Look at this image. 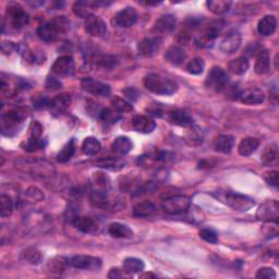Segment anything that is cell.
Listing matches in <instances>:
<instances>
[{"instance_id":"17","label":"cell","mask_w":279,"mask_h":279,"mask_svg":"<svg viewBox=\"0 0 279 279\" xmlns=\"http://www.w3.org/2000/svg\"><path fill=\"white\" fill-rule=\"evenodd\" d=\"M241 45V35L237 31H232L228 35L225 36L223 41L220 42L219 48L224 54L230 55L236 53Z\"/></svg>"},{"instance_id":"18","label":"cell","mask_w":279,"mask_h":279,"mask_svg":"<svg viewBox=\"0 0 279 279\" xmlns=\"http://www.w3.org/2000/svg\"><path fill=\"white\" fill-rule=\"evenodd\" d=\"M71 104V95L68 93H62L57 95L53 99L49 100L48 108L54 115L63 114L69 108Z\"/></svg>"},{"instance_id":"9","label":"cell","mask_w":279,"mask_h":279,"mask_svg":"<svg viewBox=\"0 0 279 279\" xmlns=\"http://www.w3.org/2000/svg\"><path fill=\"white\" fill-rule=\"evenodd\" d=\"M256 218L265 223H278L279 218V204L276 200L263 203L256 211Z\"/></svg>"},{"instance_id":"32","label":"cell","mask_w":279,"mask_h":279,"mask_svg":"<svg viewBox=\"0 0 279 279\" xmlns=\"http://www.w3.org/2000/svg\"><path fill=\"white\" fill-rule=\"evenodd\" d=\"M126 165V161L117 157H105L96 161V166L112 171H119Z\"/></svg>"},{"instance_id":"29","label":"cell","mask_w":279,"mask_h":279,"mask_svg":"<svg viewBox=\"0 0 279 279\" xmlns=\"http://www.w3.org/2000/svg\"><path fill=\"white\" fill-rule=\"evenodd\" d=\"M132 148H133V143L127 136H118L112 144V151L116 155L119 156L126 155L132 150Z\"/></svg>"},{"instance_id":"35","label":"cell","mask_w":279,"mask_h":279,"mask_svg":"<svg viewBox=\"0 0 279 279\" xmlns=\"http://www.w3.org/2000/svg\"><path fill=\"white\" fill-rule=\"evenodd\" d=\"M122 268L123 271L128 275L131 274H136L141 273L145 268V264L142 260L136 259V258H127L124 259L122 263Z\"/></svg>"},{"instance_id":"38","label":"cell","mask_w":279,"mask_h":279,"mask_svg":"<svg viewBox=\"0 0 279 279\" xmlns=\"http://www.w3.org/2000/svg\"><path fill=\"white\" fill-rule=\"evenodd\" d=\"M249 60L248 58L242 56V57H238L236 59L231 60L228 63V70L233 73V75L237 76H242L245 75V73L249 70Z\"/></svg>"},{"instance_id":"51","label":"cell","mask_w":279,"mask_h":279,"mask_svg":"<svg viewBox=\"0 0 279 279\" xmlns=\"http://www.w3.org/2000/svg\"><path fill=\"white\" fill-rule=\"evenodd\" d=\"M46 86L50 90H59L61 87V83L55 78H48L47 82H46Z\"/></svg>"},{"instance_id":"6","label":"cell","mask_w":279,"mask_h":279,"mask_svg":"<svg viewBox=\"0 0 279 279\" xmlns=\"http://www.w3.org/2000/svg\"><path fill=\"white\" fill-rule=\"evenodd\" d=\"M6 17L14 30H20L25 26L28 22V14L23 8L16 3H12L8 6L6 11Z\"/></svg>"},{"instance_id":"26","label":"cell","mask_w":279,"mask_h":279,"mask_svg":"<svg viewBox=\"0 0 279 279\" xmlns=\"http://www.w3.org/2000/svg\"><path fill=\"white\" fill-rule=\"evenodd\" d=\"M20 260L28 265H38L43 260V254L38 248H27L21 252Z\"/></svg>"},{"instance_id":"12","label":"cell","mask_w":279,"mask_h":279,"mask_svg":"<svg viewBox=\"0 0 279 279\" xmlns=\"http://www.w3.org/2000/svg\"><path fill=\"white\" fill-rule=\"evenodd\" d=\"M136 20L137 13L135 9L132 8V7H127V8L122 9L116 14L113 20V24L121 28H128L132 25H134Z\"/></svg>"},{"instance_id":"14","label":"cell","mask_w":279,"mask_h":279,"mask_svg":"<svg viewBox=\"0 0 279 279\" xmlns=\"http://www.w3.org/2000/svg\"><path fill=\"white\" fill-rule=\"evenodd\" d=\"M238 99L247 105H259L265 99V94L258 87H250L245 91H240Z\"/></svg>"},{"instance_id":"53","label":"cell","mask_w":279,"mask_h":279,"mask_svg":"<svg viewBox=\"0 0 279 279\" xmlns=\"http://www.w3.org/2000/svg\"><path fill=\"white\" fill-rule=\"evenodd\" d=\"M123 273L124 271L118 269V268H113L110 269L109 274H108V278H113V279H116V278H122L123 277Z\"/></svg>"},{"instance_id":"30","label":"cell","mask_w":279,"mask_h":279,"mask_svg":"<svg viewBox=\"0 0 279 279\" xmlns=\"http://www.w3.org/2000/svg\"><path fill=\"white\" fill-rule=\"evenodd\" d=\"M157 207L156 205L151 201H143L137 203L133 207V215L138 218L150 217L155 214Z\"/></svg>"},{"instance_id":"36","label":"cell","mask_w":279,"mask_h":279,"mask_svg":"<svg viewBox=\"0 0 279 279\" xmlns=\"http://www.w3.org/2000/svg\"><path fill=\"white\" fill-rule=\"evenodd\" d=\"M269 67H270V58H269V54L267 50H262L261 53L258 55V58H256L255 61V73L256 75H265L269 71Z\"/></svg>"},{"instance_id":"5","label":"cell","mask_w":279,"mask_h":279,"mask_svg":"<svg viewBox=\"0 0 279 279\" xmlns=\"http://www.w3.org/2000/svg\"><path fill=\"white\" fill-rule=\"evenodd\" d=\"M191 206V201L186 195H173L163 201L161 207L170 215L185 214Z\"/></svg>"},{"instance_id":"48","label":"cell","mask_w":279,"mask_h":279,"mask_svg":"<svg viewBox=\"0 0 279 279\" xmlns=\"http://www.w3.org/2000/svg\"><path fill=\"white\" fill-rule=\"evenodd\" d=\"M97 64L102 68L112 69L117 64V59L113 56H101L97 59Z\"/></svg>"},{"instance_id":"52","label":"cell","mask_w":279,"mask_h":279,"mask_svg":"<svg viewBox=\"0 0 279 279\" xmlns=\"http://www.w3.org/2000/svg\"><path fill=\"white\" fill-rule=\"evenodd\" d=\"M16 48V45L11 42H4L3 43V53L6 55H10L13 49Z\"/></svg>"},{"instance_id":"25","label":"cell","mask_w":279,"mask_h":279,"mask_svg":"<svg viewBox=\"0 0 279 279\" xmlns=\"http://www.w3.org/2000/svg\"><path fill=\"white\" fill-rule=\"evenodd\" d=\"M72 224L78 230L82 231L83 233H92L97 229L96 223H95L91 217H86V216L76 217L72 220Z\"/></svg>"},{"instance_id":"2","label":"cell","mask_w":279,"mask_h":279,"mask_svg":"<svg viewBox=\"0 0 279 279\" xmlns=\"http://www.w3.org/2000/svg\"><path fill=\"white\" fill-rule=\"evenodd\" d=\"M144 86L157 95H172L178 91L177 83L158 73H149L144 78Z\"/></svg>"},{"instance_id":"28","label":"cell","mask_w":279,"mask_h":279,"mask_svg":"<svg viewBox=\"0 0 279 279\" xmlns=\"http://www.w3.org/2000/svg\"><path fill=\"white\" fill-rule=\"evenodd\" d=\"M186 51L178 46H171L170 48H168L165 54V59L172 65H180L186 60Z\"/></svg>"},{"instance_id":"15","label":"cell","mask_w":279,"mask_h":279,"mask_svg":"<svg viewBox=\"0 0 279 279\" xmlns=\"http://www.w3.org/2000/svg\"><path fill=\"white\" fill-rule=\"evenodd\" d=\"M161 39L154 38V39H144L138 43L137 50L138 54L143 57H153L155 56L161 46Z\"/></svg>"},{"instance_id":"27","label":"cell","mask_w":279,"mask_h":279,"mask_svg":"<svg viewBox=\"0 0 279 279\" xmlns=\"http://www.w3.org/2000/svg\"><path fill=\"white\" fill-rule=\"evenodd\" d=\"M98 3H92V2H77L73 5V12H75L78 17L87 19L91 16H93V10L95 7H97Z\"/></svg>"},{"instance_id":"21","label":"cell","mask_w":279,"mask_h":279,"mask_svg":"<svg viewBox=\"0 0 279 279\" xmlns=\"http://www.w3.org/2000/svg\"><path fill=\"white\" fill-rule=\"evenodd\" d=\"M183 138L189 146H200L204 141V133L200 127L192 124L188 127Z\"/></svg>"},{"instance_id":"33","label":"cell","mask_w":279,"mask_h":279,"mask_svg":"<svg viewBox=\"0 0 279 279\" xmlns=\"http://www.w3.org/2000/svg\"><path fill=\"white\" fill-rule=\"evenodd\" d=\"M108 232L114 238H131L133 236V231L127 225H123L120 223H113L108 227Z\"/></svg>"},{"instance_id":"10","label":"cell","mask_w":279,"mask_h":279,"mask_svg":"<svg viewBox=\"0 0 279 279\" xmlns=\"http://www.w3.org/2000/svg\"><path fill=\"white\" fill-rule=\"evenodd\" d=\"M70 265L77 269L98 270L101 267V261L90 255H76L70 260Z\"/></svg>"},{"instance_id":"19","label":"cell","mask_w":279,"mask_h":279,"mask_svg":"<svg viewBox=\"0 0 279 279\" xmlns=\"http://www.w3.org/2000/svg\"><path fill=\"white\" fill-rule=\"evenodd\" d=\"M132 126H133L135 131L140 132V133L149 134L155 130L156 122L154 121L151 117L137 115L134 117L133 120H132Z\"/></svg>"},{"instance_id":"37","label":"cell","mask_w":279,"mask_h":279,"mask_svg":"<svg viewBox=\"0 0 279 279\" xmlns=\"http://www.w3.org/2000/svg\"><path fill=\"white\" fill-rule=\"evenodd\" d=\"M231 5L232 4L229 0H210L206 3L208 10L217 16H222V14L228 12L231 8Z\"/></svg>"},{"instance_id":"47","label":"cell","mask_w":279,"mask_h":279,"mask_svg":"<svg viewBox=\"0 0 279 279\" xmlns=\"http://www.w3.org/2000/svg\"><path fill=\"white\" fill-rule=\"evenodd\" d=\"M200 237L204 240L208 242V243H217L218 241V236L217 233L212 230V229H207V228H204V229H201L200 230Z\"/></svg>"},{"instance_id":"50","label":"cell","mask_w":279,"mask_h":279,"mask_svg":"<svg viewBox=\"0 0 279 279\" xmlns=\"http://www.w3.org/2000/svg\"><path fill=\"white\" fill-rule=\"evenodd\" d=\"M265 180L268 183L269 186L273 187H278V182H279V177H278V171L273 170L265 173Z\"/></svg>"},{"instance_id":"46","label":"cell","mask_w":279,"mask_h":279,"mask_svg":"<svg viewBox=\"0 0 279 279\" xmlns=\"http://www.w3.org/2000/svg\"><path fill=\"white\" fill-rule=\"evenodd\" d=\"M204 68H205V63L202 58H194V59L191 60L187 65L188 72L194 76H199L201 73H203Z\"/></svg>"},{"instance_id":"43","label":"cell","mask_w":279,"mask_h":279,"mask_svg":"<svg viewBox=\"0 0 279 279\" xmlns=\"http://www.w3.org/2000/svg\"><path fill=\"white\" fill-rule=\"evenodd\" d=\"M122 118V116L120 113L117 112L114 108H105L102 109L100 112V119L106 122V123H110L114 124L117 123L120 119Z\"/></svg>"},{"instance_id":"3","label":"cell","mask_w":279,"mask_h":279,"mask_svg":"<svg viewBox=\"0 0 279 279\" xmlns=\"http://www.w3.org/2000/svg\"><path fill=\"white\" fill-rule=\"evenodd\" d=\"M216 196L218 200L225 203L227 206L239 212H248L255 205V202L251 197L236 192H228V191H226V192H219Z\"/></svg>"},{"instance_id":"8","label":"cell","mask_w":279,"mask_h":279,"mask_svg":"<svg viewBox=\"0 0 279 279\" xmlns=\"http://www.w3.org/2000/svg\"><path fill=\"white\" fill-rule=\"evenodd\" d=\"M223 26H224L223 22H220V21L213 22L212 24H210L207 26L206 30H205L201 35H199L195 39L196 46L202 47V48L212 47L213 43H214V41L216 40L220 31H222Z\"/></svg>"},{"instance_id":"23","label":"cell","mask_w":279,"mask_h":279,"mask_svg":"<svg viewBox=\"0 0 279 279\" xmlns=\"http://www.w3.org/2000/svg\"><path fill=\"white\" fill-rule=\"evenodd\" d=\"M277 27V20L274 16L263 17L258 24V31L263 36H271Z\"/></svg>"},{"instance_id":"40","label":"cell","mask_w":279,"mask_h":279,"mask_svg":"<svg viewBox=\"0 0 279 279\" xmlns=\"http://www.w3.org/2000/svg\"><path fill=\"white\" fill-rule=\"evenodd\" d=\"M101 149L100 142L96 137L89 136L86 137L82 143V151L87 156H94L99 153Z\"/></svg>"},{"instance_id":"45","label":"cell","mask_w":279,"mask_h":279,"mask_svg":"<svg viewBox=\"0 0 279 279\" xmlns=\"http://www.w3.org/2000/svg\"><path fill=\"white\" fill-rule=\"evenodd\" d=\"M112 105H113V108L120 114L130 113L133 110V106H132L131 102H129L128 100H126L122 97H119V96H115L112 99Z\"/></svg>"},{"instance_id":"31","label":"cell","mask_w":279,"mask_h":279,"mask_svg":"<svg viewBox=\"0 0 279 279\" xmlns=\"http://www.w3.org/2000/svg\"><path fill=\"white\" fill-rule=\"evenodd\" d=\"M233 144H234V138L232 135L223 134L215 138L214 149L219 153L229 154L233 149Z\"/></svg>"},{"instance_id":"49","label":"cell","mask_w":279,"mask_h":279,"mask_svg":"<svg viewBox=\"0 0 279 279\" xmlns=\"http://www.w3.org/2000/svg\"><path fill=\"white\" fill-rule=\"evenodd\" d=\"M255 277L261 278V279H275L276 273L271 267H262L258 270V273H256Z\"/></svg>"},{"instance_id":"54","label":"cell","mask_w":279,"mask_h":279,"mask_svg":"<svg viewBox=\"0 0 279 279\" xmlns=\"http://www.w3.org/2000/svg\"><path fill=\"white\" fill-rule=\"evenodd\" d=\"M178 41H179L180 43H185V44H187V43H189V41H190V36H189L188 34H186V33H185V34H180Z\"/></svg>"},{"instance_id":"13","label":"cell","mask_w":279,"mask_h":279,"mask_svg":"<svg viewBox=\"0 0 279 279\" xmlns=\"http://www.w3.org/2000/svg\"><path fill=\"white\" fill-rule=\"evenodd\" d=\"M85 31L94 38H102L107 33L106 22L97 16H91L85 20Z\"/></svg>"},{"instance_id":"34","label":"cell","mask_w":279,"mask_h":279,"mask_svg":"<svg viewBox=\"0 0 279 279\" xmlns=\"http://www.w3.org/2000/svg\"><path fill=\"white\" fill-rule=\"evenodd\" d=\"M260 146V141L255 137H246L242 140L238 146L239 154L242 156H250Z\"/></svg>"},{"instance_id":"16","label":"cell","mask_w":279,"mask_h":279,"mask_svg":"<svg viewBox=\"0 0 279 279\" xmlns=\"http://www.w3.org/2000/svg\"><path fill=\"white\" fill-rule=\"evenodd\" d=\"M51 70L58 76H70L75 70V60L71 56H61L57 58L53 67H51Z\"/></svg>"},{"instance_id":"7","label":"cell","mask_w":279,"mask_h":279,"mask_svg":"<svg viewBox=\"0 0 279 279\" xmlns=\"http://www.w3.org/2000/svg\"><path fill=\"white\" fill-rule=\"evenodd\" d=\"M228 81L229 77L223 68L213 67L208 73L205 84H206V86L211 90L222 92L226 89L227 84H228Z\"/></svg>"},{"instance_id":"11","label":"cell","mask_w":279,"mask_h":279,"mask_svg":"<svg viewBox=\"0 0 279 279\" xmlns=\"http://www.w3.org/2000/svg\"><path fill=\"white\" fill-rule=\"evenodd\" d=\"M81 85H82V89L84 91L96 95V96H108L110 94L109 85L90 77L83 78L82 81H81Z\"/></svg>"},{"instance_id":"20","label":"cell","mask_w":279,"mask_h":279,"mask_svg":"<svg viewBox=\"0 0 279 279\" xmlns=\"http://www.w3.org/2000/svg\"><path fill=\"white\" fill-rule=\"evenodd\" d=\"M176 24H177L176 17L172 16V14H166V16L160 17L156 21L155 25H154V32L158 34L171 33L175 30Z\"/></svg>"},{"instance_id":"39","label":"cell","mask_w":279,"mask_h":279,"mask_svg":"<svg viewBox=\"0 0 279 279\" xmlns=\"http://www.w3.org/2000/svg\"><path fill=\"white\" fill-rule=\"evenodd\" d=\"M263 164L266 166H274L278 161V146L276 144L267 145L262 153L261 157Z\"/></svg>"},{"instance_id":"44","label":"cell","mask_w":279,"mask_h":279,"mask_svg":"<svg viewBox=\"0 0 279 279\" xmlns=\"http://www.w3.org/2000/svg\"><path fill=\"white\" fill-rule=\"evenodd\" d=\"M13 212L12 199L7 194L0 195V215L2 217H8Z\"/></svg>"},{"instance_id":"24","label":"cell","mask_w":279,"mask_h":279,"mask_svg":"<svg viewBox=\"0 0 279 279\" xmlns=\"http://www.w3.org/2000/svg\"><path fill=\"white\" fill-rule=\"evenodd\" d=\"M69 265L70 260L63 258V256H56V258L49 260L47 263V270L51 274L61 275L67 270Z\"/></svg>"},{"instance_id":"55","label":"cell","mask_w":279,"mask_h":279,"mask_svg":"<svg viewBox=\"0 0 279 279\" xmlns=\"http://www.w3.org/2000/svg\"><path fill=\"white\" fill-rule=\"evenodd\" d=\"M157 275L153 274V273H143L142 275H140V278H156Z\"/></svg>"},{"instance_id":"42","label":"cell","mask_w":279,"mask_h":279,"mask_svg":"<svg viewBox=\"0 0 279 279\" xmlns=\"http://www.w3.org/2000/svg\"><path fill=\"white\" fill-rule=\"evenodd\" d=\"M22 148H23V150L28 153H33V152L39 151L42 148H44L43 137L28 134V137L26 141L22 144Z\"/></svg>"},{"instance_id":"22","label":"cell","mask_w":279,"mask_h":279,"mask_svg":"<svg viewBox=\"0 0 279 279\" xmlns=\"http://www.w3.org/2000/svg\"><path fill=\"white\" fill-rule=\"evenodd\" d=\"M169 119L173 124H176V126L185 127V128L192 126L194 122L192 116H191L188 112H186V110H183V109L173 110V112L170 113Z\"/></svg>"},{"instance_id":"4","label":"cell","mask_w":279,"mask_h":279,"mask_svg":"<svg viewBox=\"0 0 279 279\" xmlns=\"http://www.w3.org/2000/svg\"><path fill=\"white\" fill-rule=\"evenodd\" d=\"M25 119V114L20 109H12L2 116V132L6 136H12L19 132Z\"/></svg>"},{"instance_id":"1","label":"cell","mask_w":279,"mask_h":279,"mask_svg":"<svg viewBox=\"0 0 279 279\" xmlns=\"http://www.w3.org/2000/svg\"><path fill=\"white\" fill-rule=\"evenodd\" d=\"M70 28V21L65 17H55L42 24L39 30V38L46 43H54L60 40Z\"/></svg>"},{"instance_id":"41","label":"cell","mask_w":279,"mask_h":279,"mask_svg":"<svg viewBox=\"0 0 279 279\" xmlns=\"http://www.w3.org/2000/svg\"><path fill=\"white\" fill-rule=\"evenodd\" d=\"M75 152H76L75 140L72 138L69 142L65 143L63 145V148L60 150V152L58 153L57 160L59 161V163H67V161H69L72 158Z\"/></svg>"}]
</instances>
